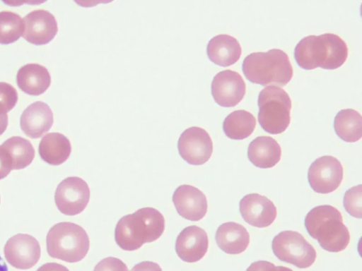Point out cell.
Instances as JSON below:
<instances>
[{
    "label": "cell",
    "instance_id": "6da1fadb",
    "mask_svg": "<svg viewBox=\"0 0 362 271\" xmlns=\"http://www.w3.org/2000/svg\"><path fill=\"white\" fill-rule=\"evenodd\" d=\"M348 52V47L341 37L334 33H324L301 39L294 49V58L305 70L318 67L333 70L345 63Z\"/></svg>",
    "mask_w": 362,
    "mask_h": 271
},
{
    "label": "cell",
    "instance_id": "7a4b0ae2",
    "mask_svg": "<svg viewBox=\"0 0 362 271\" xmlns=\"http://www.w3.org/2000/svg\"><path fill=\"white\" fill-rule=\"evenodd\" d=\"M164 230L163 215L153 207H143L119 219L115 239L122 249L135 251L159 239Z\"/></svg>",
    "mask_w": 362,
    "mask_h": 271
},
{
    "label": "cell",
    "instance_id": "3957f363",
    "mask_svg": "<svg viewBox=\"0 0 362 271\" xmlns=\"http://www.w3.org/2000/svg\"><path fill=\"white\" fill-rule=\"evenodd\" d=\"M305 227L309 235L329 252L344 251L350 241L348 228L343 223L341 212L329 205L315 207L305 218Z\"/></svg>",
    "mask_w": 362,
    "mask_h": 271
},
{
    "label": "cell",
    "instance_id": "277c9868",
    "mask_svg": "<svg viewBox=\"0 0 362 271\" xmlns=\"http://www.w3.org/2000/svg\"><path fill=\"white\" fill-rule=\"evenodd\" d=\"M242 69L249 81L263 86H285L293 75L288 56L279 49L250 54L244 59Z\"/></svg>",
    "mask_w": 362,
    "mask_h": 271
},
{
    "label": "cell",
    "instance_id": "5b68a950",
    "mask_svg": "<svg viewBox=\"0 0 362 271\" xmlns=\"http://www.w3.org/2000/svg\"><path fill=\"white\" fill-rule=\"evenodd\" d=\"M46 241L49 255L67 263L83 259L90 247L86 231L81 226L69 222L54 224L48 231Z\"/></svg>",
    "mask_w": 362,
    "mask_h": 271
},
{
    "label": "cell",
    "instance_id": "8992f818",
    "mask_svg": "<svg viewBox=\"0 0 362 271\" xmlns=\"http://www.w3.org/2000/svg\"><path fill=\"white\" fill-rule=\"evenodd\" d=\"M258 121L270 134L285 131L291 122V100L282 88L268 86L258 96Z\"/></svg>",
    "mask_w": 362,
    "mask_h": 271
},
{
    "label": "cell",
    "instance_id": "52a82bcc",
    "mask_svg": "<svg viewBox=\"0 0 362 271\" xmlns=\"http://www.w3.org/2000/svg\"><path fill=\"white\" fill-rule=\"evenodd\" d=\"M272 247L274 254L281 261L298 268H308L315 261L314 247L300 233L283 231L274 236Z\"/></svg>",
    "mask_w": 362,
    "mask_h": 271
},
{
    "label": "cell",
    "instance_id": "ba28073f",
    "mask_svg": "<svg viewBox=\"0 0 362 271\" xmlns=\"http://www.w3.org/2000/svg\"><path fill=\"white\" fill-rule=\"evenodd\" d=\"M90 195L88 185L83 179L78 176H70L57 186L54 201L62 214L76 215L86 207Z\"/></svg>",
    "mask_w": 362,
    "mask_h": 271
},
{
    "label": "cell",
    "instance_id": "9c48e42d",
    "mask_svg": "<svg viewBox=\"0 0 362 271\" xmlns=\"http://www.w3.org/2000/svg\"><path fill=\"white\" fill-rule=\"evenodd\" d=\"M344 169L334 157L325 155L316 159L310 166L308 179L312 189L319 193L335 191L343 180Z\"/></svg>",
    "mask_w": 362,
    "mask_h": 271
},
{
    "label": "cell",
    "instance_id": "30bf717a",
    "mask_svg": "<svg viewBox=\"0 0 362 271\" xmlns=\"http://www.w3.org/2000/svg\"><path fill=\"white\" fill-rule=\"evenodd\" d=\"M181 157L192 165H202L211 157L213 142L206 130L192 126L185 130L177 142Z\"/></svg>",
    "mask_w": 362,
    "mask_h": 271
},
{
    "label": "cell",
    "instance_id": "8fae6325",
    "mask_svg": "<svg viewBox=\"0 0 362 271\" xmlns=\"http://www.w3.org/2000/svg\"><path fill=\"white\" fill-rule=\"evenodd\" d=\"M4 251L6 261L21 270L33 267L38 262L41 253L39 242L27 234H18L11 237Z\"/></svg>",
    "mask_w": 362,
    "mask_h": 271
},
{
    "label": "cell",
    "instance_id": "7c38bea8",
    "mask_svg": "<svg viewBox=\"0 0 362 271\" xmlns=\"http://www.w3.org/2000/svg\"><path fill=\"white\" fill-rule=\"evenodd\" d=\"M211 90L216 103L223 107H233L243 99L246 85L238 72L228 69L214 77Z\"/></svg>",
    "mask_w": 362,
    "mask_h": 271
},
{
    "label": "cell",
    "instance_id": "4fadbf2b",
    "mask_svg": "<svg viewBox=\"0 0 362 271\" xmlns=\"http://www.w3.org/2000/svg\"><path fill=\"white\" fill-rule=\"evenodd\" d=\"M58 32L57 22L53 14L46 10H35L23 18L22 36L35 45H43L51 42Z\"/></svg>",
    "mask_w": 362,
    "mask_h": 271
},
{
    "label": "cell",
    "instance_id": "5bb4252c",
    "mask_svg": "<svg viewBox=\"0 0 362 271\" xmlns=\"http://www.w3.org/2000/svg\"><path fill=\"white\" fill-rule=\"evenodd\" d=\"M239 210L247 223L258 228L271 225L277 215L276 207L273 202L258 193L245 195L240 201Z\"/></svg>",
    "mask_w": 362,
    "mask_h": 271
},
{
    "label": "cell",
    "instance_id": "9a60e30c",
    "mask_svg": "<svg viewBox=\"0 0 362 271\" xmlns=\"http://www.w3.org/2000/svg\"><path fill=\"white\" fill-rule=\"evenodd\" d=\"M173 202L178 214L186 219L199 221L207 212V200L205 195L191 185L178 186L173 195Z\"/></svg>",
    "mask_w": 362,
    "mask_h": 271
},
{
    "label": "cell",
    "instance_id": "2e32d148",
    "mask_svg": "<svg viewBox=\"0 0 362 271\" xmlns=\"http://www.w3.org/2000/svg\"><path fill=\"white\" fill-rule=\"evenodd\" d=\"M208 247L206 232L195 225L182 229L175 242V251L178 257L187 263L200 260L206 253Z\"/></svg>",
    "mask_w": 362,
    "mask_h": 271
},
{
    "label": "cell",
    "instance_id": "e0dca14e",
    "mask_svg": "<svg viewBox=\"0 0 362 271\" xmlns=\"http://www.w3.org/2000/svg\"><path fill=\"white\" fill-rule=\"evenodd\" d=\"M53 122V113L49 105L43 102L37 101L23 112L20 125L27 136L35 139L42 137L48 132Z\"/></svg>",
    "mask_w": 362,
    "mask_h": 271
},
{
    "label": "cell",
    "instance_id": "ac0fdd59",
    "mask_svg": "<svg viewBox=\"0 0 362 271\" xmlns=\"http://www.w3.org/2000/svg\"><path fill=\"white\" fill-rule=\"evenodd\" d=\"M206 53L211 61L226 67L235 64L242 53L241 46L235 37L221 34L212 37L208 42Z\"/></svg>",
    "mask_w": 362,
    "mask_h": 271
},
{
    "label": "cell",
    "instance_id": "d6986e66",
    "mask_svg": "<svg viewBox=\"0 0 362 271\" xmlns=\"http://www.w3.org/2000/svg\"><path fill=\"white\" fill-rule=\"evenodd\" d=\"M218 246L227 254H240L250 243V235L240 224L228 222L221 224L216 232Z\"/></svg>",
    "mask_w": 362,
    "mask_h": 271
},
{
    "label": "cell",
    "instance_id": "ffe728a7",
    "mask_svg": "<svg viewBox=\"0 0 362 271\" xmlns=\"http://www.w3.org/2000/svg\"><path fill=\"white\" fill-rule=\"evenodd\" d=\"M16 83L25 93L37 96L49 87L51 76L45 66L38 64H28L18 71Z\"/></svg>",
    "mask_w": 362,
    "mask_h": 271
},
{
    "label": "cell",
    "instance_id": "44dd1931",
    "mask_svg": "<svg viewBox=\"0 0 362 271\" xmlns=\"http://www.w3.org/2000/svg\"><path fill=\"white\" fill-rule=\"evenodd\" d=\"M281 148L270 136H259L250 143L247 157L257 167L268 169L274 167L281 159Z\"/></svg>",
    "mask_w": 362,
    "mask_h": 271
},
{
    "label": "cell",
    "instance_id": "7402d4cb",
    "mask_svg": "<svg viewBox=\"0 0 362 271\" xmlns=\"http://www.w3.org/2000/svg\"><path fill=\"white\" fill-rule=\"evenodd\" d=\"M39 154L42 160L52 165H59L69 157L71 145L67 137L60 133H49L40 142Z\"/></svg>",
    "mask_w": 362,
    "mask_h": 271
},
{
    "label": "cell",
    "instance_id": "603a6c76",
    "mask_svg": "<svg viewBox=\"0 0 362 271\" xmlns=\"http://www.w3.org/2000/svg\"><path fill=\"white\" fill-rule=\"evenodd\" d=\"M334 128L343 140L355 143L362 137V117L353 109L340 110L334 117Z\"/></svg>",
    "mask_w": 362,
    "mask_h": 271
},
{
    "label": "cell",
    "instance_id": "cb8c5ba5",
    "mask_svg": "<svg viewBox=\"0 0 362 271\" xmlns=\"http://www.w3.org/2000/svg\"><path fill=\"white\" fill-rule=\"evenodd\" d=\"M256 126V119L250 112L240 109L228 114L223 123L226 136L233 140H243L249 137Z\"/></svg>",
    "mask_w": 362,
    "mask_h": 271
},
{
    "label": "cell",
    "instance_id": "d4e9b609",
    "mask_svg": "<svg viewBox=\"0 0 362 271\" xmlns=\"http://www.w3.org/2000/svg\"><path fill=\"white\" fill-rule=\"evenodd\" d=\"M1 146L11 159L12 170L25 168L34 159V147L31 143L24 138L20 136L9 138Z\"/></svg>",
    "mask_w": 362,
    "mask_h": 271
},
{
    "label": "cell",
    "instance_id": "484cf974",
    "mask_svg": "<svg viewBox=\"0 0 362 271\" xmlns=\"http://www.w3.org/2000/svg\"><path fill=\"white\" fill-rule=\"evenodd\" d=\"M23 32V20L12 11L0 12V44H9L17 41Z\"/></svg>",
    "mask_w": 362,
    "mask_h": 271
},
{
    "label": "cell",
    "instance_id": "4316f807",
    "mask_svg": "<svg viewBox=\"0 0 362 271\" xmlns=\"http://www.w3.org/2000/svg\"><path fill=\"white\" fill-rule=\"evenodd\" d=\"M362 186L358 184L349 188L344 196V207L346 211L356 218L362 217Z\"/></svg>",
    "mask_w": 362,
    "mask_h": 271
},
{
    "label": "cell",
    "instance_id": "83f0119b",
    "mask_svg": "<svg viewBox=\"0 0 362 271\" xmlns=\"http://www.w3.org/2000/svg\"><path fill=\"white\" fill-rule=\"evenodd\" d=\"M18 92L16 88L6 82H0V115L7 114L16 104Z\"/></svg>",
    "mask_w": 362,
    "mask_h": 271
},
{
    "label": "cell",
    "instance_id": "f1b7e54d",
    "mask_svg": "<svg viewBox=\"0 0 362 271\" xmlns=\"http://www.w3.org/2000/svg\"><path fill=\"white\" fill-rule=\"evenodd\" d=\"M93 271H129L126 264L120 259L107 257L100 260Z\"/></svg>",
    "mask_w": 362,
    "mask_h": 271
},
{
    "label": "cell",
    "instance_id": "f546056e",
    "mask_svg": "<svg viewBox=\"0 0 362 271\" xmlns=\"http://www.w3.org/2000/svg\"><path fill=\"white\" fill-rule=\"evenodd\" d=\"M246 271H293L291 268L284 266H275L271 262L258 260L252 263Z\"/></svg>",
    "mask_w": 362,
    "mask_h": 271
},
{
    "label": "cell",
    "instance_id": "4dcf8cb0",
    "mask_svg": "<svg viewBox=\"0 0 362 271\" xmlns=\"http://www.w3.org/2000/svg\"><path fill=\"white\" fill-rule=\"evenodd\" d=\"M11 170V159L5 150L0 145V179L7 176Z\"/></svg>",
    "mask_w": 362,
    "mask_h": 271
},
{
    "label": "cell",
    "instance_id": "1f68e13d",
    "mask_svg": "<svg viewBox=\"0 0 362 271\" xmlns=\"http://www.w3.org/2000/svg\"><path fill=\"white\" fill-rule=\"evenodd\" d=\"M131 271H162V269L156 263L143 261L135 265Z\"/></svg>",
    "mask_w": 362,
    "mask_h": 271
},
{
    "label": "cell",
    "instance_id": "d6a6232c",
    "mask_svg": "<svg viewBox=\"0 0 362 271\" xmlns=\"http://www.w3.org/2000/svg\"><path fill=\"white\" fill-rule=\"evenodd\" d=\"M37 271H69L65 266L57 263H47L40 267Z\"/></svg>",
    "mask_w": 362,
    "mask_h": 271
},
{
    "label": "cell",
    "instance_id": "836d02e7",
    "mask_svg": "<svg viewBox=\"0 0 362 271\" xmlns=\"http://www.w3.org/2000/svg\"><path fill=\"white\" fill-rule=\"evenodd\" d=\"M8 123L7 114L0 115V136L6 131Z\"/></svg>",
    "mask_w": 362,
    "mask_h": 271
},
{
    "label": "cell",
    "instance_id": "e575fe53",
    "mask_svg": "<svg viewBox=\"0 0 362 271\" xmlns=\"http://www.w3.org/2000/svg\"><path fill=\"white\" fill-rule=\"evenodd\" d=\"M0 271H8V267L0 255Z\"/></svg>",
    "mask_w": 362,
    "mask_h": 271
}]
</instances>
